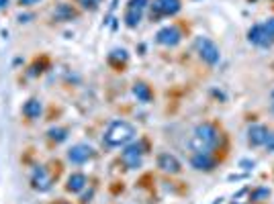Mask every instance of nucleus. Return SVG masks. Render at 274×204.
Returning <instances> with one entry per match:
<instances>
[{"label":"nucleus","mask_w":274,"mask_h":204,"mask_svg":"<svg viewBox=\"0 0 274 204\" xmlns=\"http://www.w3.org/2000/svg\"><path fill=\"white\" fill-rule=\"evenodd\" d=\"M127 60H129V53L125 49H113L108 53V62L115 66H123V64H127Z\"/></svg>","instance_id":"18"},{"label":"nucleus","mask_w":274,"mask_h":204,"mask_svg":"<svg viewBox=\"0 0 274 204\" xmlns=\"http://www.w3.org/2000/svg\"><path fill=\"white\" fill-rule=\"evenodd\" d=\"M268 133H270V131H268L264 125H252V127L248 129V143H250L252 147H260V145L266 143Z\"/></svg>","instance_id":"12"},{"label":"nucleus","mask_w":274,"mask_h":204,"mask_svg":"<svg viewBox=\"0 0 274 204\" xmlns=\"http://www.w3.org/2000/svg\"><path fill=\"white\" fill-rule=\"evenodd\" d=\"M156 41L160 45H164V47H176L182 41V33H180L178 27L170 25V27H164V29H160L156 33Z\"/></svg>","instance_id":"7"},{"label":"nucleus","mask_w":274,"mask_h":204,"mask_svg":"<svg viewBox=\"0 0 274 204\" xmlns=\"http://www.w3.org/2000/svg\"><path fill=\"white\" fill-rule=\"evenodd\" d=\"M272 100H274V92H272Z\"/></svg>","instance_id":"29"},{"label":"nucleus","mask_w":274,"mask_h":204,"mask_svg":"<svg viewBox=\"0 0 274 204\" xmlns=\"http://www.w3.org/2000/svg\"><path fill=\"white\" fill-rule=\"evenodd\" d=\"M254 165H256V163H254V161H250V159H241V161H239V167H243L245 171L254 169Z\"/></svg>","instance_id":"24"},{"label":"nucleus","mask_w":274,"mask_h":204,"mask_svg":"<svg viewBox=\"0 0 274 204\" xmlns=\"http://www.w3.org/2000/svg\"><path fill=\"white\" fill-rule=\"evenodd\" d=\"M47 137H49L51 141H56V143H64V141L68 139V131L62 129V127H51V129L47 131Z\"/></svg>","instance_id":"19"},{"label":"nucleus","mask_w":274,"mask_h":204,"mask_svg":"<svg viewBox=\"0 0 274 204\" xmlns=\"http://www.w3.org/2000/svg\"><path fill=\"white\" fill-rule=\"evenodd\" d=\"M190 165L199 171H211L215 167V159L211 157V153H195L190 157Z\"/></svg>","instance_id":"13"},{"label":"nucleus","mask_w":274,"mask_h":204,"mask_svg":"<svg viewBox=\"0 0 274 204\" xmlns=\"http://www.w3.org/2000/svg\"><path fill=\"white\" fill-rule=\"evenodd\" d=\"M29 19H33V17H31V15H21V17H19L21 23H29Z\"/></svg>","instance_id":"26"},{"label":"nucleus","mask_w":274,"mask_h":204,"mask_svg":"<svg viewBox=\"0 0 274 204\" xmlns=\"http://www.w3.org/2000/svg\"><path fill=\"white\" fill-rule=\"evenodd\" d=\"M86 184H88V178H86L84 173L76 171V173H72V176L68 178L66 190H68V192H72V194H80V192L86 188Z\"/></svg>","instance_id":"14"},{"label":"nucleus","mask_w":274,"mask_h":204,"mask_svg":"<svg viewBox=\"0 0 274 204\" xmlns=\"http://www.w3.org/2000/svg\"><path fill=\"white\" fill-rule=\"evenodd\" d=\"M51 184H53V180L47 173V169L43 165H37L33 169V173H31V186H33V190H37V192H49L51 190Z\"/></svg>","instance_id":"9"},{"label":"nucleus","mask_w":274,"mask_h":204,"mask_svg":"<svg viewBox=\"0 0 274 204\" xmlns=\"http://www.w3.org/2000/svg\"><path fill=\"white\" fill-rule=\"evenodd\" d=\"M100 3H102V0H80V5H82L86 11H96Z\"/></svg>","instance_id":"21"},{"label":"nucleus","mask_w":274,"mask_h":204,"mask_svg":"<svg viewBox=\"0 0 274 204\" xmlns=\"http://www.w3.org/2000/svg\"><path fill=\"white\" fill-rule=\"evenodd\" d=\"M144 153H146V143L137 141V143H129L125 145L123 153H121V161L125 163V167L129 169H137L144 161Z\"/></svg>","instance_id":"4"},{"label":"nucleus","mask_w":274,"mask_h":204,"mask_svg":"<svg viewBox=\"0 0 274 204\" xmlns=\"http://www.w3.org/2000/svg\"><path fill=\"white\" fill-rule=\"evenodd\" d=\"M248 41L258 45V47H270L274 43V35H270L264 25H254L248 31Z\"/></svg>","instance_id":"8"},{"label":"nucleus","mask_w":274,"mask_h":204,"mask_svg":"<svg viewBox=\"0 0 274 204\" xmlns=\"http://www.w3.org/2000/svg\"><path fill=\"white\" fill-rule=\"evenodd\" d=\"M250 200H252L250 188H241V190L233 196V202H231V204H250Z\"/></svg>","instance_id":"20"},{"label":"nucleus","mask_w":274,"mask_h":204,"mask_svg":"<svg viewBox=\"0 0 274 204\" xmlns=\"http://www.w3.org/2000/svg\"><path fill=\"white\" fill-rule=\"evenodd\" d=\"M180 11V0H154L152 5V19L170 17Z\"/></svg>","instance_id":"6"},{"label":"nucleus","mask_w":274,"mask_h":204,"mask_svg":"<svg viewBox=\"0 0 274 204\" xmlns=\"http://www.w3.org/2000/svg\"><path fill=\"white\" fill-rule=\"evenodd\" d=\"M7 7H9V0H0V11L7 9Z\"/></svg>","instance_id":"27"},{"label":"nucleus","mask_w":274,"mask_h":204,"mask_svg":"<svg viewBox=\"0 0 274 204\" xmlns=\"http://www.w3.org/2000/svg\"><path fill=\"white\" fill-rule=\"evenodd\" d=\"M272 112H274V102H272Z\"/></svg>","instance_id":"28"},{"label":"nucleus","mask_w":274,"mask_h":204,"mask_svg":"<svg viewBox=\"0 0 274 204\" xmlns=\"http://www.w3.org/2000/svg\"><path fill=\"white\" fill-rule=\"evenodd\" d=\"M53 19L56 21H72V19H76V11L70 5H58L53 11Z\"/></svg>","instance_id":"17"},{"label":"nucleus","mask_w":274,"mask_h":204,"mask_svg":"<svg viewBox=\"0 0 274 204\" xmlns=\"http://www.w3.org/2000/svg\"><path fill=\"white\" fill-rule=\"evenodd\" d=\"M217 143H219V131L211 123L197 125L193 131V137L188 141V145L195 153H211L217 147Z\"/></svg>","instance_id":"1"},{"label":"nucleus","mask_w":274,"mask_h":204,"mask_svg":"<svg viewBox=\"0 0 274 204\" xmlns=\"http://www.w3.org/2000/svg\"><path fill=\"white\" fill-rule=\"evenodd\" d=\"M268 194H270L268 188H258L256 192H252V200H262V198H266Z\"/></svg>","instance_id":"22"},{"label":"nucleus","mask_w":274,"mask_h":204,"mask_svg":"<svg viewBox=\"0 0 274 204\" xmlns=\"http://www.w3.org/2000/svg\"><path fill=\"white\" fill-rule=\"evenodd\" d=\"M94 155V149L86 143H78V145H72L70 151H68V159L74 163V165H82L86 163L88 159H92Z\"/></svg>","instance_id":"10"},{"label":"nucleus","mask_w":274,"mask_h":204,"mask_svg":"<svg viewBox=\"0 0 274 204\" xmlns=\"http://www.w3.org/2000/svg\"><path fill=\"white\" fill-rule=\"evenodd\" d=\"M137 135V129L127 121H113L104 131V145L106 147H125L129 145Z\"/></svg>","instance_id":"2"},{"label":"nucleus","mask_w":274,"mask_h":204,"mask_svg":"<svg viewBox=\"0 0 274 204\" xmlns=\"http://www.w3.org/2000/svg\"><path fill=\"white\" fill-rule=\"evenodd\" d=\"M60 204H66V202H60Z\"/></svg>","instance_id":"30"},{"label":"nucleus","mask_w":274,"mask_h":204,"mask_svg":"<svg viewBox=\"0 0 274 204\" xmlns=\"http://www.w3.org/2000/svg\"><path fill=\"white\" fill-rule=\"evenodd\" d=\"M41 112H43V104H41V100H37V98H29V100L23 104V114H25L27 119H39Z\"/></svg>","instance_id":"15"},{"label":"nucleus","mask_w":274,"mask_h":204,"mask_svg":"<svg viewBox=\"0 0 274 204\" xmlns=\"http://www.w3.org/2000/svg\"><path fill=\"white\" fill-rule=\"evenodd\" d=\"M148 5H150V0H129V5L125 9V17H123L125 25L135 29L137 25L142 23V17H144Z\"/></svg>","instance_id":"5"},{"label":"nucleus","mask_w":274,"mask_h":204,"mask_svg":"<svg viewBox=\"0 0 274 204\" xmlns=\"http://www.w3.org/2000/svg\"><path fill=\"white\" fill-rule=\"evenodd\" d=\"M264 147H266L268 151H274V133H268V139H266Z\"/></svg>","instance_id":"23"},{"label":"nucleus","mask_w":274,"mask_h":204,"mask_svg":"<svg viewBox=\"0 0 274 204\" xmlns=\"http://www.w3.org/2000/svg\"><path fill=\"white\" fill-rule=\"evenodd\" d=\"M133 96L140 100V102L148 104V102L152 100V90H150V86H148L146 82H135V84H133Z\"/></svg>","instance_id":"16"},{"label":"nucleus","mask_w":274,"mask_h":204,"mask_svg":"<svg viewBox=\"0 0 274 204\" xmlns=\"http://www.w3.org/2000/svg\"><path fill=\"white\" fill-rule=\"evenodd\" d=\"M195 49H197L199 57H201L205 64H209V66H217L219 60H221L219 47H217L209 37H203V35L197 37V39H195Z\"/></svg>","instance_id":"3"},{"label":"nucleus","mask_w":274,"mask_h":204,"mask_svg":"<svg viewBox=\"0 0 274 204\" xmlns=\"http://www.w3.org/2000/svg\"><path fill=\"white\" fill-rule=\"evenodd\" d=\"M158 167H160L162 171H166V173H172V176H174V173H180V169H182L178 157L172 155V153H160V155H158Z\"/></svg>","instance_id":"11"},{"label":"nucleus","mask_w":274,"mask_h":204,"mask_svg":"<svg viewBox=\"0 0 274 204\" xmlns=\"http://www.w3.org/2000/svg\"><path fill=\"white\" fill-rule=\"evenodd\" d=\"M37 3H39V0H19V5H23V7H33Z\"/></svg>","instance_id":"25"}]
</instances>
